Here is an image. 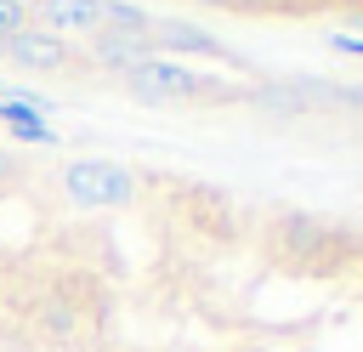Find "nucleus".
Listing matches in <instances>:
<instances>
[{"label":"nucleus","instance_id":"obj_10","mask_svg":"<svg viewBox=\"0 0 363 352\" xmlns=\"http://www.w3.org/2000/svg\"><path fill=\"white\" fill-rule=\"evenodd\" d=\"M40 329H45V341H74L79 335V312L62 295H45L40 301Z\"/></svg>","mask_w":363,"mask_h":352},{"label":"nucleus","instance_id":"obj_8","mask_svg":"<svg viewBox=\"0 0 363 352\" xmlns=\"http://www.w3.org/2000/svg\"><path fill=\"white\" fill-rule=\"evenodd\" d=\"M187 210H193V221L204 227V233H233V199L227 193H216V187H187Z\"/></svg>","mask_w":363,"mask_h":352},{"label":"nucleus","instance_id":"obj_2","mask_svg":"<svg viewBox=\"0 0 363 352\" xmlns=\"http://www.w3.org/2000/svg\"><path fill=\"white\" fill-rule=\"evenodd\" d=\"M57 176H62V193L85 210H119L136 199V170L119 159H68Z\"/></svg>","mask_w":363,"mask_h":352},{"label":"nucleus","instance_id":"obj_1","mask_svg":"<svg viewBox=\"0 0 363 352\" xmlns=\"http://www.w3.org/2000/svg\"><path fill=\"white\" fill-rule=\"evenodd\" d=\"M267 250H272L284 267H295V273H335V267L346 261L352 238H346L340 227L318 221V216H278V221L267 227Z\"/></svg>","mask_w":363,"mask_h":352},{"label":"nucleus","instance_id":"obj_9","mask_svg":"<svg viewBox=\"0 0 363 352\" xmlns=\"http://www.w3.org/2000/svg\"><path fill=\"white\" fill-rule=\"evenodd\" d=\"M0 125H11V136H17V142L57 148V131L45 125V114H34V108H23V102H11V97H0Z\"/></svg>","mask_w":363,"mask_h":352},{"label":"nucleus","instance_id":"obj_5","mask_svg":"<svg viewBox=\"0 0 363 352\" xmlns=\"http://www.w3.org/2000/svg\"><path fill=\"white\" fill-rule=\"evenodd\" d=\"M74 51H79V68L125 74L130 62L153 57V40H147V34H125V28H96V34H91V40H79Z\"/></svg>","mask_w":363,"mask_h":352},{"label":"nucleus","instance_id":"obj_4","mask_svg":"<svg viewBox=\"0 0 363 352\" xmlns=\"http://www.w3.org/2000/svg\"><path fill=\"white\" fill-rule=\"evenodd\" d=\"M0 62L17 68V74H74V68H79V51H74V40H57V34H45L40 23H28V28H17V34L6 40Z\"/></svg>","mask_w":363,"mask_h":352},{"label":"nucleus","instance_id":"obj_14","mask_svg":"<svg viewBox=\"0 0 363 352\" xmlns=\"http://www.w3.org/2000/svg\"><path fill=\"white\" fill-rule=\"evenodd\" d=\"M199 6H233V0H199Z\"/></svg>","mask_w":363,"mask_h":352},{"label":"nucleus","instance_id":"obj_6","mask_svg":"<svg viewBox=\"0 0 363 352\" xmlns=\"http://www.w3.org/2000/svg\"><path fill=\"white\" fill-rule=\"evenodd\" d=\"M28 17L57 40H91L102 28V0H28Z\"/></svg>","mask_w":363,"mask_h":352},{"label":"nucleus","instance_id":"obj_13","mask_svg":"<svg viewBox=\"0 0 363 352\" xmlns=\"http://www.w3.org/2000/svg\"><path fill=\"white\" fill-rule=\"evenodd\" d=\"M261 6H272V0H233V11H261Z\"/></svg>","mask_w":363,"mask_h":352},{"label":"nucleus","instance_id":"obj_12","mask_svg":"<svg viewBox=\"0 0 363 352\" xmlns=\"http://www.w3.org/2000/svg\"><path fill=\"white\" fill-rule=\"evenodd\" d=\"M329 45H335V51H346V57H363V40H357V34H335Z\"/></svg>","mask_w":363,"mask_h":352},{"label":"nucleus","instance_id":"obj_7","mask_svg":"<svg viewBox=\"0 0 363 352\" xmlns=\"http://www.w3.org/2000/svg\"><path fill=\"white\" fill-rule=\"evenodd\" d=\"M147 40H153V57H221L216 34H204L199 23H182V17H153Z\"/></svg>","mask_w":363,"mask_h":352},{"label":"nucleus","instance_id":"obj_11","mask_svg":"<svg viewBox=\"0 0 363 352\" xmlns=\"http://www.w3.org/2000/svg\"><path fill=\"white\" fill-rule=\"evenodd\" d=\"M102 28L147 34V28H153V11H142V6H130V0H102Z\"/></svg>","mask_w":363,"mask_h":352},{"label":"nucleus","instance_id":"obj_3","mask_svg":"<svg viewBox=\"0 0 363 352\" xmlns=\"http://www.w3.org/2000/svg\"><path fill=\"white\" fill-rule=\"evenodd\" d=\"M119 79H125V91L142 97V102H187V97H204V79H199L187 62H176V57H142V62H130Z\"/></svg>","mask_w":363,"mask_h":352}]
</instances>
